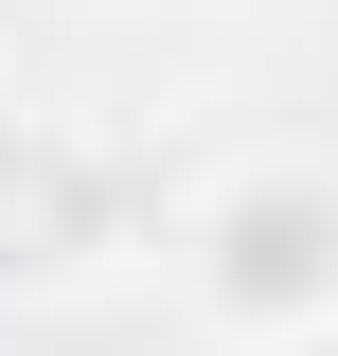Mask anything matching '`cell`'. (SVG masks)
Wrapping results in <instances>:
<instances>
[{
    "mask_svg": "<svg viewBox=\"0 0 338 356\" xmlns=\"http://www.w3.org/2000/svg\"><path fill=\"white\" fill-rule=\"evenodd\" d=\"M267 356H338V321H321V339H267Z\"/></svg>",
    "mask_w": 338,
    "mask_h": 356,
    "instance_id": "3957f363",
    "label": "cell"
},
{
    "mask_svg": "<svg viewBox=\"0 0 338 356\" xmlns=\"http://www.w3.org/2000/svg\"><path fill=\"white\" fill-rule=\"evenodd\" d=\"M125 232V143L72 107H0V285H72Z\"/></svg>",
    "mask_w": 338,
    "mask_h": 356,
    "instance_id": "7a4b0ae2",
    "label": "cell"
},
{
    "mask_svg": "<svg viewBox=\"0 0 338 356\" xmlns=\"http://www.w3.org/2000/svg\"><path fill=\"white\" fill-rule=\"evenodd\" d=\"M196 303L232 321V339H321V321H338V178H321V161L214 178V214H196Z\"/></svg>",
    "mask_w": 338,
    "mask_h": 356,
    "instance_id": "6da1fadb",
    "label": "cell"
}]
</instances>
